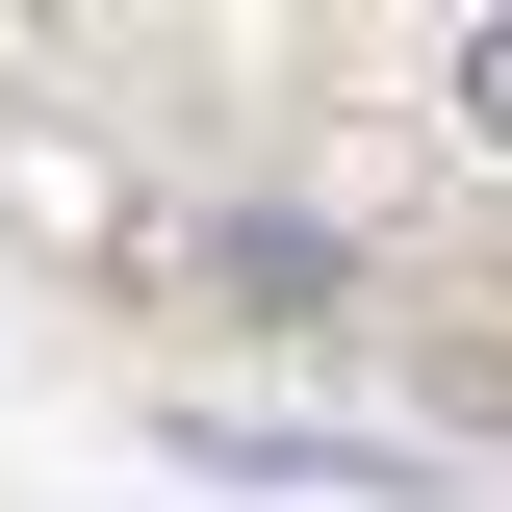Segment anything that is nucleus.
Segmentation results:
<instances>
[{"mask_svg":"<svg viewBox=\"0 0 512 512\" xmlns=\"http://www.w3.org/2000/svg\"><path fill=\"white\" fill-rule=\"evenodd\" d=\"M461 128H487V154H512V26H487V52H461Z\"/></svg>","mask_w":512,"mask_h":512,"instance_id":"f257e3e1","label":"nucleus"}]
</instances>
